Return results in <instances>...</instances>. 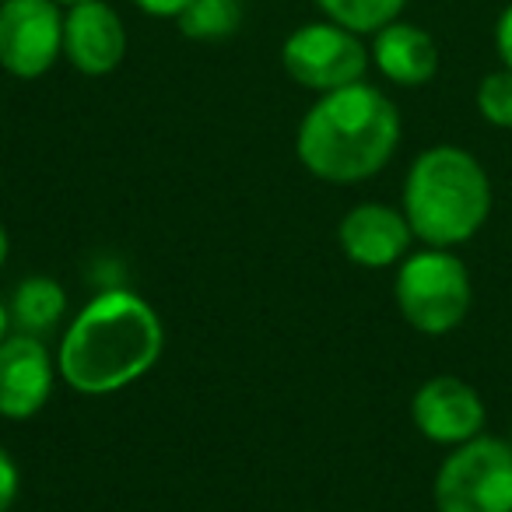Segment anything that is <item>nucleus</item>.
<instances>
[{
    "label": "nucleus",
    "mask_w": 512,
    "mask_h": 512,
    "mask_svg": "<svg viewBox=\"0 0 512 512\" xmlns=\"http://www.w3.org/2000/svg\"><path fill=\"white\" fill-rule=\"evenodd\" d=\"M165 327L155 306L127 288H106L67 320L57 348V372L74 393L109 397L158 365Z\"/></svg>",
    "instance_id": "1"
},
{
    "label": "nucleus",
    "mask_w": 512,
    "mask_h": 512,
    "mask_svg": "<svg viewBox=\"0 0 512 512\" xmlns=\"http://www.w3.org/2000/svg\"><path fill=\"white\" fill-rule=\"evenodd\" d=\"M400 144V113L379 88L348 85L316 99L295 134V155L316 179L355 186L390 165Z\"/></svg>",
    "instance_id": "2"
},
{
    "label": "nucleus",
    "mask_w": 512,
    "mask_h": 512,
    "mask_svg": "<svg viewBox=\"0 0 512 512\" xmlns=\"http://www.w3.org/2000/svg\"><path fill=\"white\" fill-rule=\"evenodd\" d=\"M404 214L414 239L435 249L470 242L491 214V179L470 151L435 144L414 158L404 179Z\"/></svg>",
    "instance_id": "3"
},
{
    "label": "nucleus",
    "mask_w": 512,
    "mask_h": 512,
    "mask_svg": "<svg viewBox=\"0 0 512 512\" xmlns=\"http://www.w3.org/2000/svg\"><path fill=\"white\" fill-rule=\"evenodd\" d=\"M393 295L407 327L428 337H442L467 320L474 285L453 249L425 246L418 253H407L397 264Z\"/></svg>",
    "instance_id": "4"
},
{
    "label": "nucleus",
    "mask_w": 512,
    "mask_h": 512,
    "mask_svg": "<svg viewBox=\"0 0 512 512\" xmlns=\"http://www.w3.org/2000/svg\"><path fill=\"white\" fill-rule=\"evenodd\" d=\"M435 512H512V442L495 435L453 446L432 484Z\"/></svg>",
    "instance_id": "5"
},
{
    "label": "nucleus",
    "mask_w": 512,
    "mask_h": 512,
    "mask_svg": "<svg viewBox=\"0 0 512 512\" xmlns=\"http://www.w3.org/2000/svg\"><path fill=\"white\" fill-rule=\"evenodd\" d=\"M288 78L309 92H337V88L358 85L369 71V50L362 36L337 22H313L295 29L281 50Z\"/></svg>",
    "instance_id": "6"
},
{
    "label": "nucleus",
    "mask_w": 512,
    "mask_h": 512,
    "mask_svg": "<svg viewBox=\"0 0 512 512\" xmlns=\"http://www.w3.org/2000/svg\"><path fill=\"white\" fill-rule=\"evenodd\" d=\"M60 53H64V15L57 0L0 4V67L11 78H43Z\"/></svg>",
    "instance_id": "7"
},
{
    "label": "nucleus",
    "mask_w": 512,
    "mask_h": 512,
    "mask_svg": "<svg viewBox=\"0 0 512 512\" xmlns=\"http://www.w3.org/2000/svg\"><path fill=\"white\" fill-rule=\"evenodd\" d=\"M57 376V362L43 337L11 330L0 344V418H36L50 404Z\"/></svg>",
    "instance_id": "8"
},
{
    "label": "nucleus",
    "mask_w": 512,
    "mask_h": 512,
    "mask_svg": "<svg viewBox=\"0 0 512 512\" xmlns=\"http://www.w3.org/2000/svg\"><path fill=\"white\" fill-rule=\"evenodd\" d=\"M414 428L435 446H463V442L484 435V411L481 393L460 376H432L418 386L411 400Z\"/></svg>",
    "instance_id": "9"
},
{
    "label": "nucleus",
    "mask_w": 512,
    "mask_h": 512,
    "mask_svg": "<svg viewBox=\"0 0 512 512\" xmlns=\"http://www.w3.org/2000/svg\"><path fill=\"white\" fill-rule=\"evenodd\" d=\"M411 239L414 232L407 214L390 204H379V200H365V204L351 207L337 225L341 253L365 271L397 267L411 253Z\"/></svg>",
    "instance_id": "10"
},
{
    "label": "nucleus",
    "mask_w": 512,
    "mask_h": 512,
    "mask_svg": "<svg viewBox=\"0 0 512 512\" xmlns=\"http://www.w3.org/2000/svg\"><path fill=\"white\" fill-rule=\"evenodd\" d=\"M64 57L88 78H106L127 57V29L102 0L74 4L64 18Z\"/></svg>",
    "instance_id": "11"
},
{
    "label": "nucleus",
    "mask_w": 512,
    "mask_h": 512,
    "mask_svg": "<svg viewBox=\"0 0 512 512\" xmlns=\"http://www.w3.org/2000/svg\"><path fill=\"white\" fill-rule=\"evenodd\" d=\"M372 60H376L379 74L390 78L400 88H418L428 85L439 71V46L425 29L411 22H390L386 29L376 32L372 43Z\"/></svg>",
    "instance_id": "12"
},
{
    "label": "nucleus",
    "mask_w": 512,
    "mask_h": 512,
    "mask_svg": "<svg viewBox=\"0 0 512 512\" xmlns=\"http://www.w3.org/2000/svg\"><path fill=\"white\" fill-rule=\"evenodd\" d=\"M11 330L32 337H50L67 320V292L60 281L46 278V274H32L15 288L8 302Z\"/></svg>",
    "instance_id": "13"
},
{
    "label": "nucleus",
    "mask_w": 512,
    "mask_h": 512,
    "mask_svg": "<svg viewBox=\"0 0 512 512\" xmlns=\"http://www.w3.org/2000/svg\"><path fill=\"white\" fill-rule=\"evenodd\" d=\"M179 32L200 43H218L239 32L242 25V0H193L190 8L176 18Z\"/></svg>",
    "instance_id": "14"
},
{
    "label": "nucleus",
    "mask_w": 512,
    "mask_h": 512,
    "mask_svg": "<svg viewBox=\"0 0 512 512\" xmlns=\"http://www.w3.org/2000/svg\"><path fill=\"white\" fill-rule=\"evenodd\" d=\"M316 8L330 22L358 32V36H369V32L376 36L379 29L397 22L400 11L407 8V0H316Z\"/></svg>",
    "instance_id": "15"
},
{
    "label": "nucleus",
    "mask_w": 512,
    "mask_h": 512,
    "mask_svg": "<svg viewBox=\"0 0 512 512\" xmlns=\"http://www.w3.org/2000/svg\"><path fill=\"white\" fill-rule=\"evenodd\" d=\"M474 99H477V113H481L484 123H491V127H498V130H512V71L509 67L484 74Z\"/></svg>",
    "instance_id": "16"
},
{
    "label": "nucleus",
    "mask_w": 512,
    "mask_h": 512,
    "mask_svg": "<svg viewBox=\"0 0 512 512\" xmlns=\"http://www.w3.org/2000/svg\"><path fill=\"white\" fill-rule=\"evenodd\" d=\"M22 491V470H18L15 456L0 446V512H11V505L18 502Z\"/></svg>",
    "instance_id": "17"
},
{
    "label": "nucleus",
    "mask_w": 512,
    "mask_h": 512,
    "mask_svg": "<svg viewBox=\"0 0 512 512\" xmlns=\"http://www.w3.org/2000/svg\"><path fill=\"white\" fill-rule=\"evenodd\" d=\"M495 50H498L502 67H509L512 71V4H505V11L495 22Z\"/></svg>",
    "instance_id": "18"
},
{
    "label": "nucleus",
    "mask_w": 512,
    "mask_h": 512,
    "mask_svg": "<svg viewBox=\"0 0 512 512\" xmlns=\"http://www.w3.org/2000/svg\"><path fill=\"white\" fill-rule=\"evenodd\" d=\"M134 4L151 18H179L193 0H134Z\"/></svg>",
    "instance_id": "19"
},
{
    "label": "nucleus",
    "mask_w": 512,
    "mask_h": 512,
    "mask_svg": "<svg viewBox=\"0 0 512 512\" xmlns=\"http://www.w3.org/2000/svg\"><path fill=\"white\" fill-rule=\"evenodd\" d=\"M11 334V313H8V306L0 302V344H4V337Z\"/></svg>",
    "instance_id": "20"
},
{
    "label": "nucleus",
    "mask_w": 512,
    "mask_h": 512,
    "mask_svg": "<svg viewBox=\"0 0 512 512\" xmlns=\"http://www.w3.org/2000/svg\"><path fill=\"white\" fill-rule=\"evenodd\" d=\"M8 253H11V242H8V228L0 225V267L8 264Z\"/></svg>",
    "instance_id": "21"
},
{
    "label": "nucleus",
    "mask_w": 512,
    "mask_h": 512,
    "mask_svg": "<svg viewBox=\"0 0 512 512\" xmlns=\"http://www.w3.org/2000/svg\"><path fill=\"white\" fill-rule=\"evenodd\" d=\"M57 4H67V8H74V4H85V0H57Z\"/></svg>",
    "instance_id": "22"
},
{
    "label": "nucleus",
    "mask_w": 512,
    "mask_h": 512,
    "mask_svg": "<svg viewBox=\"0 0 512 512\" xmlns=\"http://www.w3.org/2000/svg\"><path fill=\"white\" fill-rule=\"evenodd\" d=\"M509 442H512V432H509Z\"/></svg>",
    "instance_id": "23"
},
{
    "label": "nucleus",
    "mask_w": 512,
    "mask_h": 512,
    "mask_svg": "<svg viewBox=\"0 0 512 512\" xmlns=\"http://www.w3.org/2000/svg\"><path fill=\"white\" fill-rule=\"evenodd\" d=\"M0 4H4V0H0Z\"/></svg>",
    "instance_id": "24"
}]
</instances>
